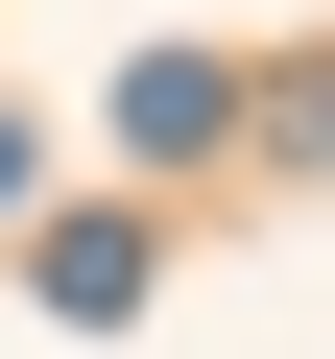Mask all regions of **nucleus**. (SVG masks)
<instances>
[{
  "label": "nucleus",
  "mask_w": 335,
  "mask_h": 359,
  "mask_svg": "<svg viewBox=\"0 0 335 359\" xmlns=\"http://www.w3.org/2000/svg\"><path fill=\"white\" fill-rule=\"evenodd\" d=\"M25 287H48V311H72V335H120V311H144V216H72V240H48V264H25Z\"/></svg>",
  "instance_id": "f257e3e1"
},
{
  "label": "nucleus",
  "mask_w": 335,
  "mask_h": 359,
  "mask_svg": "<svg viewBox=\"0 0 335 359\" xmlns=\"http://www.w3.org/2000/svg\"><path fill=\"white\" fill-rule=\"evenodd\" d=\"M264 144H335V72H287V96H264Z\"/></svg>",
  "instance_id": "7ed1b4c3"
},
{
  "label": "nucleus",
  "mask_w": 335,
  "mask_h": 359,
  "mask_svg": "<svg viewBox=\"0 0 335 359\" xmlns=\"http://www.w3.org/2000/svg\"><path fill=\"white\" fill-rule=\"evenodd\" d=\"M216 120H240L216 48H144V72H120V144H216Z\"/></svg>",
  "instance_id": "f03ea898"
},
{
  "label": "nucleus",
  "mask_w": 335,
  "mask_h": 359,
  "mask_svg": "<svg viewBox=\"0 0 335 359\" xmlns=\"http://www.w3.org/2000/svg\"><path fill=\"white\" fill-rule=\"evenodd\" d=\"M0 216H25V120H0Z\"/></svg>",
  "instance_id": "20e7f679"
}]
</instances>
